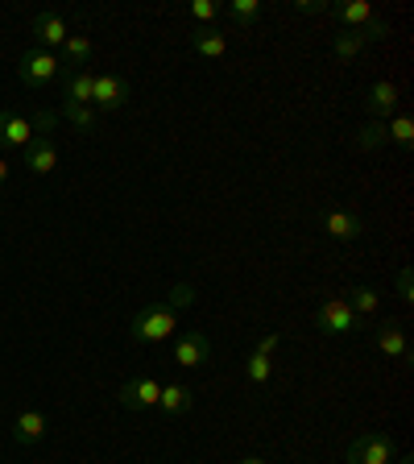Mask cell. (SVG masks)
Wrapping results in <instances>:
<instances>
[{
  "label": "cell",
  "instance_id": "26",
  "mask_svg": "<svg viewBox=\"0 0 414 464\" xmlns=\"http://www.w3.org/2000/svg\"><path fill=\"white\" fill-rule=\"evenodd\" d=\"M58 116H63V121H71V125L75 129H96V108H87V104H63L58 108Z\"/></svg>",
  "mask_w": 414,
  "mask_h": 464
},
{
  "label": "cell",
  "instance_id": "2",
  "mask_svg": "<svg viewBox=\"0 0 414 464\" xmlns=\"http://www.w3.org/2000/svg\"><path fill=\"white\" fill-rule=\"evenodd\" d=\"M17 79L25 87H34V92H42V87H50L54 79H63V63H58V54H50V50H25L17 63Z\"/></svg>",
  "mask_w": 414,
  "mask_h": 464
},
{
  "label": "cell",
  "instance_id": "21",
  "mask_svg": "<svg viewBox=\"0 0 414 464\" xmlns=\"http://www.w3.org/2000/svg\"><path fill=\"white\" fill-rule=\"evenodd\" d=\"M348 307L357 311V319L365 324V319L377 315V307H381V295H377L373 286H357V290H352V299H348Z\"/></svg>",
  "mask_w": 414,
  "mask_h": 464
},
{
  "label": "cell",
  "instance_id": "10",
  "mask_svg": "<svg viewBox=\"0 0 414 464\" xmlns=\"http://www.w3.org/2000/svg\"><path fill=\"white\" fill-rule=\"evenodd\" d=\"M29 34H34L38 50H50V54H58V50H63V42H67V21L58 17V13L46 9V13H38V17H34Z\"/></svg>",
  "mask_w": 414,
  "mask_h": 464
},
{
  "label": "cell",
  "instance_id": "32",
  "mask_svg": "<svg viewBox=\"0 0 414 464\" xmlns=\"http://www.w3.org/2000/svg\"><path fill=\"white\" fill-rule=\"evenodd\" d=\"M402 464H410V456H402Z\"/></svg>",
  "mask_w": 414,
  "mask_h": 464
},
{
  "label": "cell",
  "instance_id": "29",
  "mask_svg": "<svg viewBox=\"0 0 414 464\" xmlns=\"http://www.w3.org/2000/svg\"><path fill=\"white\" fill-rule=\"evenodd\" d=\"M216 13H220V9H216L212 0H195V5H191V17H195V21H212Z\"/></svg>",
  "mask_w": 414,
  "mask_h": 464
},
{
  "label": "cell",
  "instance_id": "31",
  "mask_svg": "<svg viewBox=\"0 0 414 464\" xmlns=\"http://www.w3.org/2000/svg\"><path fill=\"white\" fill-rule=\"evenodd\" d=\"M5 179H9V162H5V158H0V183H5Z\"/></svg>",
  "mask_w": 414,
  "mask_h": 464
},
{
  "label": "cell",
  "instance_id": "18",
  "mask_svg": "<svg viewBox=\"0 0 414 464\" xmlns=\"http://www.w3.org/2000/svg\"><path fill=\"white\" fill-rule=\"evenodd\" d=\"M191 46H195V54L199 58H224L228 54V34L207 25V29H199V34L191 38Z\"/></svg>",
  "mask_w": 414,
  "mask_h": 464
},
{
  "label": "cell",
  "instance_id": "8",
  "mask_svg": "<svg viewBox=\"0 0 414 464\" xmlns=\"http://www.w3.org/2000/svg\"><path fill=\"white\" fill-rule=\"evenodd\" d=\"M34 137H38V129H34L29 116L13 112V108H0V150H25Z\"/></svg>",
  "mask_w": 414,
  "mask_h": 464
},
{
  "label": "cell",
  "instance_id": "12",
  "mask_svg": "<svg viewBox=\"0 0 414 464\" xmlns=\"http://www.w3.org/2000/svg\"><path fill=\"white\" fill-rule=\"evenodd\" d=\"M373 344H377V353L390 361H410V340H406L402 324H381V328L373 332Z\"/></svg>",
  "mask_w": 414,
  "mask_h": 464
},
{
  "label": "cell",
  "instance_id": "19",
  "mask_svg": "<svg viewBox=\"0 0 414 464\" xmlns=\"http://www.w3.org/2000/svg\"><path fill=\"white\" fill-rule=\"evenodd\" d=\"M158 406H162L166 415H187L191 411V390L183 382H166L162 394H158Z\"/></svg>",
  "mask_w": 414,
  "mask_h": 464
},
{
  "label": "cell",
  "instance_id": "5",
  "mask_svg": "<svg viewBox=\"0 0 414 464\" xmlns=\"http://www.w3.org/2000/svg\"><path fill=\"white\" fill-rule=\"evenodd\" d=\"M129 104V79L116 75V71H104L96 75V87H91V108L96 112H116V108Z\"/></svg>",
  "mask_w": 414,
  "mask_h": 464
},
{
  "label": "cell",
  "instance_id": "3",
  "mask_svg": "<svg viewBox=\"0 0 414 464\" xmlns=\"http://www.w3.org/2000/svg\"><path fill=\"white\" fill-rule=\"evenodd\" d=\"M311 319H315V328L328 332V336H352V332L365 328V324L357 319V311L348 307V299H323Z\"/></svg>",
  "mask_w": 414,
  "mask_h": 464
},
{
  "label": "cell",
  "instance_id": "7",
  "mask_svg": "<svg viewBox=\"0 0 414 464\" xmlns=\"http://www.w3.org/2000/svg\"><path fill=\"white\" fill-rule=\"evenodd\" d=\"M207 357H212V340H207V332H183L170 348V361L178 369H199V365H207Z\"/></svg>",
  "mask_w": 414,
  "mask_h": 464
},
{
  "label": "cell",
  "instance_id": "1",
  "mask_svg": "<svg viewBox=\"0 0 414 464\" xmlns=\"http://www.w3.org/2000/svg\"><path fill=\"white\" fill-rule=\"evenodd\" d=\"M187 303H195V286H191V282H178L166 299L145 303V307L129 319L133 340H137V344H162V340H170L174 332H178V311H183Z\"/></svg>",
  "mask_w": 414,
  "mask_h": 464
},
{
  "label": "cell",
  "instance_id": "16",
  "mask_svg": "<svg viewBox=\"0 0 414 464\" xmlns=\"http://www.w3.org/2000/svg\"><path fill=\"white\" fill-rule=\"evenodd\" d=\"M91 87H96V75H91V71H63V104L91 108Z\"/></svg>",
  "mask_w": 414,
  "mask_h": 464
},
{
  "label": "cell",
  "instance_id": "6",
  "mask_svg": "<svg viewBox=\"0 0 414 464\" xmlns=\"http://www.w3.org/2000/svg\"><path fill=\"white\" fill-rule=\"evenodd\" d=\"M390 34V21H369L365 29H344V34H336V42H332V50H336V58H357L361 50L369 46V42H377V38H386Z\"/></svg>",
  "mask_w": 414,
  "mask_h": 464
},
{
  "label": "cell",
  "instance_id": "24",
  "mask_svg": "<svg viewBox=\"0 0 414 464\" xmlns=\"http://www.w3.org/2000/svg\"><path fill=\"white\" fill-rule=\"evenodd\" d=\"M245 377H249V386H265V382L274 377V357L249 353V357H245Z\"/></svg>",
  "mask_w": 414,
  "mask_h": 464
},
{
  "label": "cell",
  "instance_id": "30",
  "mask_svg": "<svg viewBox=\"0 0 414 464\" xmlns=\"http://www.w3.org/2000/svg\"><path fill=\"white\" fill-rule=\"evenodd\" d=\"M236 464H270V460H265V456H241Z\"/></svg>",
  "mask_w": 414,
  "mask_h": 464
},
{
  "label": "cell",
  "instance_id": "28",
  "mask_svg": "<svg viewBox=\"0 0 414 464\" xmlns=\"http://www.w3.org/2000/svg\"><path fill=\"white\" fill-rule=\"evenodd\" d=\"M398 299L402 303H414V286H410V266L398 270Z\"/></svg>",
  "mask_w": 414,
  "mask_h": 464
},
{
  "label": "cell",
  "instance_id": "9",
  "mask_svg": "<svg viewBox=\"0 0 414 464\" xmlns=\"http://www.w3.org/2000/svg\"><path fill=\"white\" fill-rule=\"evenodd\" d=\"M158 394H162V382L158 377H129L125 386H120V406L125 411H149L158 406Z\"/></svg>",
  "mask_w": 414,
  "mask_h": 464
},
{
  "label": "cell",
  "instance_id": "17",
  "mask_svg": "<svg viewBox=\"0 0 414 464\" xmlns=\"http://www.w3.org/2000/svg\"><path fill=\"white\" fill-rule=\"evenodd\" d=\"M87 58H91V38L87 34H67V42L58 50L63 71H87Z\"/></svg>",
  "mask_w": 414,
  "mask_h": 464
},
{
  "label": "cell",
  "instance_id": "13",
  "mask_svg": "<svg viewBox=\"0 0 414 464\" xmlns=\"http://www.w3.org/2000/svg\"><path fill=\"white\" fill-rule=\"evenodd\" d=\"M46 431H50V423H46V415H42V411H21V415L13 419V440H17L21 448L42 444V440H46Z\"/></svg>",
  "mask_w": 414,
  "mask_h": 464
},
{
  "label": "cell",
  "instance_id": "23",
  "mask_svg": "<svg viewBox=\"0 0 414 464\" xmlns=\"http://www.w3.org/2000/svg\"><path fill=\"white\" fill-rule=\"evenodd\" d=\"M386 137L398 145V150H410L414 145V121L406 112H398L394 121H386Z\"/></svg>",
  "mask_w": 414,
  "mask_h": 464
},
{
  "label": "cell",
  "instance_id": "4",
  "mask_svg": "<svg viewBox=\"0 0 414 464\" xmlns=\"http://www.w3.org/2000/svg\"><path fill=\"white\" fill-rule=\"evenodd\" d=\"M398 456L394 435L386 431H361L352 444H348V464H390Z\"/></svg>",
  "mask_w": 414,
  "mask_h": 464
},
{
  "label": "cell",
  "instance_id": "22",
  "mask_svg": "<svg viewBox=\"0 0 414 464\" xmlns=\"http://www.w3.org/2000/svg\"><path fill=\"white\" fill-rule=\"evenodd\" d=\"M228 17L236 29H253L261 17V0H232L228 5Z\"/></svg>",
  "mask_w": 414,
  "mask_h": 464
},
{
  "label": "cell",
  "instance_id": "25",
  "mask_svg": "<svg viewBox=\"0 0 414 464\" xmlns=\"http://www.w3.org/2000/svg\"><path fill=\"white\" fill-rule=\"evenodd\" d=\"M352 145H357V150H377V145H390V137H386V121H373V125L357 129Z\"/></svg>",
  "mask_w": 414,
  "mask_h": 464
},
{
  "label": "cell",
  "instance_id": "20",
  "mask_svg": "<svg viewBox=\"0 0 414 464\" xmlns=\"http://www.w3.org/2000/svg\"><path fill=\"white\" fill-rule=\"evenodd\" d=\"M336 17L344 21L348 29H365L369 21H373V5H369V0H344V5H336Z\"/></svg>",
  "mask_w": 414,
  "mask_h": 464
},
{
  "label": "cell",
  "instance_id": "11",
  "mask_svg": "<svg viewBox=\"0 0 414 464\" xmlns=\"http://www.w3.org/2000/svg\"><path fill=\"white\" fill-rule=\"evenodd\" d=\"M25 154V170L29 174H50V170H58V141L50 133H38L34 141L21 150Z\"/></svg>",
  "mask_w": 414,
  "mask_h": 464
},
{
  "label": "cell",
  "instance_id": "15",
  "mask_svg": "<svg viewBox=\"0 0 414 464\" xmlns=\"http://www.w3.org/2000/svg\"><path fill=\"white\" fill-rule=\"evenodd\" d=\"M323 232L332 241H357V237H365V220L357 212H328L323 216Z\"/></svg>",
  "mask_w": 414,
  "mask_h": 464
},
{
  "label": "cell",
  "instance_id": "14",
  "mask_svg": "<svg viewBox=\"0 0 414 464\" xmlns=\"http://www.w3.org/2000/svg\"><path fill=\"white\" fill-rule=\"evenodd\" d=\"M365 104H369V116H373V121H390L398 108V87L390 83V79H377V83L369 87Z\"/></svg>",
  "mask_w": 414,
  "mask_h": 464
},
{
  "label": "cell",
  "instance_id": "27",
  "mask_svg": "<svg viewBox=\"0 0 414 464\" xmlns=\"http://www.w3.org/2000/svg\"><path fill=\"white\" fill-rule=\"evenodd\" d=\"M278 344H282L278 332H261L257 344H253V353H261V357H274V353H278Z\"/></svg>",
  "mask_w": 414,
  "mask_h": 464
}]
</instances>
